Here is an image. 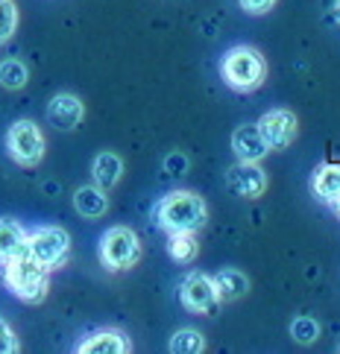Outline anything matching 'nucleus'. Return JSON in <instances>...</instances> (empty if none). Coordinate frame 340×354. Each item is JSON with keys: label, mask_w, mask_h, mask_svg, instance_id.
<instances>
[{"label": "nucleus", "mask_w": 340, "mask_h": 354, "mask_svg": "<svg viewBox=\"0 0 340 354\" xmlns=\"http://www.w3.org/2000/svg\"><path fill=\"white\" fill-rule=\"evenodd\" d=\"M153 220L161 232H197L208 223V205L194 191H170L156 202Z\"/></svg>", "instance_id": "f257e3e1"}, {"label": "nucleus", "mask_w": 340, "mask_h": 354, "mask_svg": "<svg viewBox=\"0 0 340 354\" xmlns=\"http://www.w3.org/2000/svg\"><path fill=\"white\" fill-rule=\"evenodd\" d=\"M3 267V284L15 299L27 301V305H42L50 293V270H44L39 261L27 255V249L21 255L9 258Z\"/></svg>", "instance_id": "f03ea898"}, {"label": "nucleus", "mask_w": 340, "mask_h": 354, "mask_svg": "<svg viewBox=\"0 0 340 354\" xmlns=\"http://www.w3.org/2000/svg\"><path fill=\"white\" fill-rule=\"evenodd\" d=\"M220 77L232 91H241V94L258 91L264 85V80H267V62H264V56L256 47L238 44V47H229L223 53Z\"/></svg>", "instance_id": "7ed1b4c3"}, {"label": "nucleus", "mask_w": 340, "mask_h": 354, "mask_svg": "<svg viewBox=\"0 0 340 354\" xmlns=\"http://www.w3.org/2000/svg\"><path fill=\"white\" fill-rule=\"evenodd\" d=\"M100 263L109 272H123L132 270L138 261H141V240L129 229V225H111V229L103 232L97 246Z\"/></svg>", "instance_id": "20e7f679"}, {"label": "nucleus", "mask_w": 340, "mask_h": 354, "mask_svg": "<svg viewBox=\"0 0 340 354\" xmlns=\"http://www.w3.org/2000/svg\"><path fill=\"white\" fill-rule=\"evenodd\" d=\"M27 255L44 270H62L71 261V234L62 225H39L27 232Z\"/></svg>", "instance_id": "39448f33"}, {"label": "nucleus", "mask_w": 340, "mask_h": 354, "mask_svg": "<svg viewBox=\"0 0 340 354\" xmlns=\"http://www.w3.org/2000/svg\"><path fill=\"white\" fill-rule=\"evenodd\" d=\"M3 144H6L9 158L15 164H21V167H35V164H42L44 149H47L44 135L33 120H15L6 129Z\"/></svg>", "instance_id": "423d86ee"}, {"label": "nucleus", "mask_w": 340, "mask_h": 354, "mask_svg": "<svg viewBox=\"0 0 340 354\" xmlns=\"http://www.w3.org/2000/svg\"><path fill=\"white\" fill-rule=\"evenodd\" d=\"M179 301L188 313H203L211 316L217 310L220 299H217V290H214L211 275L206 272H188L179 284Z\"/></svg>", "instance_id": "0eeeda50"}, {"label": "nucleus", "mask_w": 340, "mask_h": 354, "mask_svg": "<svg viewBox=\"0 0 340 354\" xmlns=\"http://www.w3.org/2000/svg\"><path fill=\"white\" fill-rule=\"evenodd\" d=\"M258 132L264 138V144H267V149L273 153V149H287L294 144L296 138V115L291 109H270L264 111V115L258 118Z\"/></svg>", "instance_id": "6e6552de"}, {"label": "nucleus", "mask_w": 340, "mask_h": 354, "mask_svg": "<svg viewBox=\"0 0 340 354\" xmlns=\"http://www.w3.org/2000/svg\"><path fill=\"white\" fill-rule=\"evenodd\" d=\"M226 185L235 196L244 199H258L267 191V173L258 167V161H238L226 170Z\"/></svg>", "instance_id": "1a4fd4ad"}, {"label": "nucleus", "mask_w": 340, "mask_h": 354, "mask_svg": "<svg viewBox=\"0 0 340 354\" xmlns=\"http://www.w3.org/2000/svg\"><path fill=\"white\" fill-rule=\"evenodd\" d=\"M82 118H85V106H82V100L77 94L62 91L47 103V123L59 132L77 129V126L82 123Z\"/></svg>", "instance_id": "9d476101"}, {"label": "nucleus", "mask_w": 340, "mask_h": 354, "mask_svg": "<svg viewBox=\"0 0 340 354\" xmlns=\"http://www.w3.org/2000/svg\"><path fill=\"white\" fill-rule=\"evenodd\" d=\"M80 354H129L132 343L123 331H115V328H103V331L88 334L82 343L77 346Z\"/></svg>", "instance_id": "9b49d317"}, {"label": "nucleus", "mask_w": 340, "mask_h": 354, "mask_svg": "<svg viewBox=\"0 0 340 354\" xmlns=\"http://www.w3.org/2000/svg\"><path fill=\"white\" fill-rule=\"evenodd\" d=\"M232 153L238 161H261L270 153L256 123H244L232 132Z\"/></svg>", "instance_id": "f8f14e48"}, {"label": "nucleus", "mask_w": 340, "mask_h": 354, "mask_svg": "<svg viewBox=\"0 0 340 354\" xmlns=\"http://www.w3.org/2000/svg\"><path fill=\"white\" fill-rule=\"evenodd\" d=\"M311 194L325 205H334L340 199V164L337 161H323L311 176Z\"/></svg>", "instance_id": "ddd939ff"}, {"label": "nucleus", "mask_w": 340, "mask_h": 354, "mask_svg": "<svg viewBox=\"0 0 340 354\" xmlns=\"http://www.w3.org/2000/svg\"><path fill=\"white\" fill-rule=\"evenodd\" d=\"M106 194L109 191H103V187H97V185H82L73 191V208H77V214L85 220H100L109 211Z\"/></svg>", "instance_id": "4468645a"}, {"label": "nucleus", "mask_w": 340, "mask_h": 354, "mask_svg": "<svg viewBox=\"0 0 340 354\" xmlns=\"http://www.w3.org/2000/svg\"><path fill=\"white\" fill-rule=\"evenodd\" d=\"M120 176H123V158L118 153H100L94 156L91 161V179L97 187H103V191H111L118 182H120Z\"/></svg>", "instance_id": "2eb2a0df"}, {"label": "nucleus", "mask_w": 340, "mask_h": 354, "mask_svg": "<svg viewBox=\"0 0 340 354\" xmlns=\"http://www.w3.org/2000/svg\"><path fill=\"white\" fill-rule=\"evenodd\" d=\"M24 249H27V229L18 220L3 217L0 220V263L21 255Z\"/></svg>", "instance_id": "dca6fc26"}, {"label": "nucleus", "mask_w": 340, "mask_h": 354, "mask_svg": "<svg viewBox=\"0 0 340 354\" xmlns=\"http://www.w3.org/2000/svg\"><path fill=\"white\" fill-rule=\"evenodd\" d=\"M211 281H214V290H217L220 301H238L241 296H247V290H249V278L241 270H232V267L211 275Z\"/></svg>", "instance_id": "f3484780"}, {"label": "nucleus", "mask_w": 340, "mask_h": 354, "mask_svg": "<svg viewBox=\"0 0 340 354\" xmlns=\"http://www.w3.org/2000/svg\"><path fill=\"white\" fill-rule=\"evenodd\" d=\"M168 255L176 263H194L199 255V243L194 232H168Z\"/></svg>", "instance_id": "a211bd4d"}, {"label": "nucleus", "mask_w": 340, "mask_h": 354, "mask_svg": "<svg viewBox=\"0 0 340 354\" xmlns=\"http://www.w3.org/2000/svg\"><path fill=\"white\" fill-rule=\"evenodd\" d=\"M168 348L173 354H199V351H206V337L199 334L197 328H179V331L170 337Z\"/></svg>", "instance_id": "6ab92c4d"}, {"label": "nucleus", "mask_w": 340, "mask_h": 354, "mask_svg": "<svg viewBox=\"0 0 340 354\" xmlns=\"http://www.w3.org/2000/svg\"><path fill=\"white\" fill-rule=\"evenodd\" d=\"M30 82V68L24 65L21 59H3L0 62V85L6 88V91H18Z\"/></svg>", "instance_id": "aec40b11"}, {"label": "nucleus", "mask_w": 340, "mask_h": 354, "mask_svg": "<svg viewBox=\"0 0 340 354\" xmlns=\"http://www.w3.org/2000/svg\"><path fill=\"white\" fill-rule=\"evenodd\" d=\"M291 337L296 339L299 346H311V343H317V337H320V322L314 319V316H294L291 319Z\"/></svg>", "instance_id": "412c9836"}, {"label": "nucleus", "mask_w": 340, "mask_h": 354, "mask_svg": "<svg viewBox=\"0 0 340 354\" xmlns=\"http://www.w3.org/2000/svg\"><path fill=\"white\" fill-rule=\"evenodd\" d=\"M18 30V6L15 0H0V44H6Z\"/></svg>", "instance_id": "4be33fe9"}, {"label": "nucleus", "mask_w": 340, "mask_h": 354, "mask_svg": "<svg viewBox=\"0 0 340 354\" xmlns=\"http://www.w3.org/2000/svg\"><path fill=\"white\" fill-rule=\"evenodd\" d=\"M188 167H191V161H188V156L179 153V149H173V153L165 156V161H161V170H165L168 176H185Z\"/></svg>", "instance_id": "5701e85b"}, {"label": "nucleus", "mask_w": 340, "mask_h": 354, "mask_svg": "<svg viewBox=\"0 0 340 354\" xmlns=\"http://www.w3.org/2000/svg\"><path fill=\"white\" fill-rule=\"evenodd\" d=\"M18 351H21V343H18L15 331H12V325L0 316V354H18Z\"/></svg>", "instance_id": "b1692460"}, {"label": "nucleus", "mask_w": 340, "mask_h": 354, "mask_svg": "<svg viewBox=\"0 0 340 354\" xmlns=\"http://www.w3.org/2000/svg\"><path fill=\"white\" fill-rule=\"evenodd\" d=\"M241 3L244 12H249V15H264V12H270L276 6V0H238Z\"/></svg>", "instance_id": "393cba45"}, {"label": "nucleus", "mask_w": 340, "mask_h": 354, "mask_svg": "<svg viewBox=\"0 0 340 354\" xmlns=\"http://www.w3.org/2000/svg\"><path fill=\"white\" fill-rule=\"evenodd\" d=\"M334 18H337V24H340V0H334Z\"/></svg>", "instance_id": "a878e982"}, {"label": "nucleus", "mask_w": 340, "mask_h": 354, "mask_svg": "<svg viewBox=\"0 0 340 354\" xmlns=\"http://www.w3.org/2000/svg\"><path fill=\"white\" fill-rule=\"evenodd\" d=\"M332 208H334V211H337V217H340V199H337V202H334V205H332Z\"/></svg>", "instance_id": "bb28decb"}, {"label": "nucleus", "mask_w": 340, "mask_h": 354, "mask_svg": "<svg viewBox=\"0 0 340 354\" xmlns=\"http://www.w3.org/2000/svg\"><path fill=\"white\" fill-rule=\"evenodd\" d=\"M337 351H340V346H337Z\"/></svg>", "instance_id": "cd10ccee"}]
</instances>
